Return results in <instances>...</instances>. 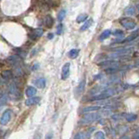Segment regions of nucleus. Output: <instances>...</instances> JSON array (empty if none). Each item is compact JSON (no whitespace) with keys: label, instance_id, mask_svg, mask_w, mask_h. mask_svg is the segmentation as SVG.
<instances>
[{"label":"nucleus","instance_id":"obj_1","mask_svg":"<svg viewBox=\"0 0 139 139\" xmlns=\"http://www.w3.org/2000/svg\"><path fill=\"white\" fill-rule=\"evenodd\" d=\"M119 23L122 24L123 27H124L127 30H134L137 27V23L132 20V18H123L119 19Z\"/></svg>","mask_w":139,"mask_h":139},{"label":"nucleus","instance_id":"obj_2","mask_svg":"<svg viewBox=\"0 0 139 139\" xmlns=\"http://www.w3.org/2000/svg\"><path fill=\"white\" fill-rule=\"evenodd\" d=\"M97 65L102 68H111V67H118L119 63L116 60H103L97 64Z\"/></svg>","mask_w":139,"mask_h":139},{"label":"nucleus","instance_id":"obj_3","mask_svg":"<svg viewBox=\"0 0 139 139\" xmlns=\"http://www.w3.org/2000/svg\"><path fill=\"white\" fill-rule=\"evenodd\" d=\"M12 110L10 109L4 110V113L2 114V116L0 118V124L2 125H6L10 121V119H12Z\"/></svg>","mask_w":139,"mask_h":139},{"label":"nucleus","instance_id":"obj_4","mask_svg":"<svg viewBox=\"0 0 139 139\" xmlns=\"http://www.w3.org/2000/svg\"><path fill=\"white\" fill-rule=\"evenodd\" d=\"M97 118H98V114L95 113V112H90L84 116L82 121L84 123H91V122L95 121V120H97Z\"/></svg>","mask_w":139,"mask_h":139},{"label":"nucleus","instance_id":"obj_5","mask_svg":"<svg viewBox=\"0 0 139 139\" xmlns=\"http://www.w3.org/2000/svg\"><path fill=\"white\" fill-rule=\"evenodd\" d=\"M70 64L69 63H66L62 68V75H61V78L63 80H65L69 77L70 76Z\"/></svg>","mask_w":139,"mask_h":139},{"label":"nucleus","instance_id":"obj_6","mask_svg":"<svg viewBox=\"0 0 139 139\" xmlns=\"http://www.w3.org/2000/svg\"><path fill=\"white\" fill-rule=\"evenodd\" d=\"M10 94H12V95H13V96H15V97H20V91H19V90H18V85L15 83H13V84H10Z\"/></svg>","mask_w":139,"mask_h":139},{"label":"nucleus","instance_id":"obj_7","mask_svg":"<svg viewBox=\"0 0 139 139\" xmlns=\"http://www.w3.org/2000/svg\"><path fill=\"white\" fill-rule=\"evenodd\" d=\"M41 98L39 97H31L25 101V105L27 106H31L34 104H37L40 102Z\"/></svg>","mask_w":139,"mask_h":139},{"label":"nucleus","instance_id":"obj_8","mask_svg":"<svg viewBox=\"0 0 139 139\" xmlns=\"http://www.w3.org/2000/svg\"><path fill=\"white\" fill-rule=\"evenodd\" d=\"M34 84L35 86L37 87V88L39 89H43L46 85V80L45 78L43 77H40V78H37L34 81Z\"/></svg>","mask_w":139,"mask_h":139},{"label":"nucleus","instance_id":"obj_9","mask_svg":"<svg viewBox=\"0 0 139 139\" xmlns=\"http://www.w3.org/2000/svg\"><path fill=\"white\" fill-rule=\"evenodd\" d=\"M122 116H124V119L129 123L135 121V120H137V116L133 113H124V114H122Z\"/></svg>","mask_w":139,"mask_h":139},{"label":"nucleus","instance_id":"obj_10","mask_svg":"<svg viewBox=\"0 0 139 139\" xmlns=\"http://www.w3.org/2000/svg\"><path fill=\"white\" fill-rule=\"evenodd\" d=\"M90 136H91V132L90 131H83V132H78L75 135L74 139H89Z\"/></svg>","mask_w":139,"mask_h":139},{"label":"nucleus","instance_id":"obj_11","mask_svg":"<svg viewBox=\"0 0 139 139\" xmlns=\"http://www.w3.org/2000/svg\"><path fill=\"white\" fill-rule=\"evenodd\" d=\"M137 36H138V31H135V32H133V33H132L131 35H130L129 37H125V38H124V40L120 41V43H130V42H132V41H134L136 38H137Z\"/></svg>","mask_w":139,"mask_h":139},{"label":"nucleus","instance_id":"obj_12","mask_svg":"<svg viewBox=\"0 0 139 139\" xmlns=\"http://www.w3.org/2000/svg\"><path fill=\"white\" fill-rule=\"evenodd\" d=\"M7 61L9 64H12V65H17L18 63L20 62V58L18 55H12L8 58Z\"/></svg>","mask_w":139,"mask_h":139},{"label":"nucleus","instance_id":"obj_13","mask_svg":"<svg viewBox=\"0 0 139 139\" xmlns=\"http://www.w3.org/2000/svg\"><path fill=\"white\" fill-rule=\"evenodd\" d=\"M25 94H26V96L29 97H33L37 94V89L35 88V87H32V86L27 87L26 91H25Z\"/></svg>","mask_w":139,"mask_h":139},{"label":"nucleus","instance_id":"obj_14","mask_svg":"<svg viewBox=\"0 0 139 139\" xmlns=\"http://www.w3.org/2000/svg\"><path fill=\"white\" fill-rule=\"evenodd\" d=\"M85 84H86V79L85 78H84V79L79 83V84H78V86L77 88V91L78 95H81L84 92V89H85Z\"/></svg>","mask_w":139,"mask_h":139},{"label":"nucleus","instance_id":"obj_15","mask_svg":"<svg viewBox=\"0 0 139 139\" xmlns=\"http://www.w3.org/2000/svg\"><path fill=\"white\" fill-rule=\"evenodd\" d=\"M1 76H2V77L4 78V79L10 80V78H12V77H13V73H12V70H4V71L1 73Z\"/></svg>","mask_w":139,"mask_h":139},{"label":"nucleus","instance_id":"obj_16","mask_svg":"<svg viewBox=\"0 0 139 139\" xmlns=\"http://www.w3.org/2000/svg\"><path fill=\"white\" fill-rule=\"evenodd\" d=\"M53 24H54V19H53V18L51 17V15H47L45 17V24L47 27H52V25H53Z\"/></svg>","mask_w":139,"mask_h":139},{"label":"nucleus","instance_id":"obj_17","mask_svg":"<svg viewBox=\"0 0 139 139\" xmlns=\"http://www.w3.org/2000/svg\"><path fill=\"white\" fill-rule=\"evenodd\" d=\"M110 34H111L110 30H105V31H103L102 33H101L100 37H99V40L100 41L105 40L106 38H108V37L110 36Z\"/></svg>","mask_w":139,"mask_h":139},{"label":"nucleus","instance_id":"obj_18","mask_svg":"<svg viewBox=\"0 0 139 139\" xmlns=\"http://www.w3.org/2000/svg\"><path fill=\"white\" fill-rule=\"evenodd\" d=\"M99 110H100L99 106H88V107H85L83 109V112H84V113L92 112V111H97Z\"/></svg>","mask_w":139,"mask_h":139},{"label":"nucleus","instance_id":"obj_19","mask_svg":"<svg viewBox=\"0 0 139 139\" xmlns=\"http://www.w3.org/2000/svg\"><path fill=\"white\" fill-rule=\"evenodd\" d=\"M135 12H136V9H135V7L133 6V5H130V6H128L126 9L124 10V13L127 16H132V15H134L135 14Z\"/></svg>","mask_w":139,"mask_h":139},{"label":"nucleus","instance_id":"obj_20","mask_svg":"<svg viewBox=\"0 0 139 139\" xmlns=\"http://www.w3.org/2000/svg\"><path fill=\"white\" fill-rule=\"evenodd\" d=\"M92 22H93V20H92V18H89V19H87L85 21V23H84V24L83 26L81 27L80 30L82 31H86V30H88L90 27H91V24H92Z\"/></svg>","mask_w":139,"mask_h":139},{"label":"nucleus","instance_id":"obj_21","mask_svg":"<svg viewBox=\"0 0 139 139\" xmlns=\"http://www.w3.org/2000/svg\"><path fill=\"white\" fill-rule=\"evenodd\" d=\"M78 54H79V50H77V49H72V50H70L69 51L68 56L70 58H76L78 56Z\"/></svg>","mask_w":139,"mask_h":139},{"label":"nucleus","instance_id":"obj_22","mask_svg":"<svg viewBox=\"0 0 139 139\" xmlns=\"http://www.w3.org/2000/svg\"><path fill=\"white\" fill-rule=\"evenodd\" d=\"M118 67H111V68H106L105 70V73H107V74H110V75H113L115 74L118 71Z\"/></svg>","mask_w":139,"mask_h":139},{"label":"nucleus","instance_id":"obj_23","mask_svg":"<svg viewBox=\"0 0 139 139\" xmlns=\"http://www.w3.org/2000/svg\"><path fill=\"white\" fill-rule=\"evenodd\" d=\"M105 138V135L102 130H99V131H97L94 135V139H104Z\"/></svg>","mask_w":139,"mask_h":139},{"label":"nucleus","instance_id":"obj_24","mask_svg":"<svg viewBox=\"0 0 139 139\" xmlns=\"http://www.w3.org/2000/svg\"><path fill=\"white\" fill-rule=\"evenodd\" d=\"M8 101V97L7 95H3V96L0 97V107L4 106L5 103H7Z\"/></svg>","mask_w":139,"mask_h":139},{"label":"nucleus","instance_id":"obj_25","mask_svg":"<svg viewBox=\"0 0 139 139\" xmlns=\"http://www.w3.org/2000/svg\"><path fill=\"white\" fill-rule=\"evenodd\" d=\"M88 18L87 14H81L77 18V23H82V22L86 21V18Z\"/></svg>","mask_w":139,"mask_h":139},{"label":"nucleus","instance_id":"obj_26","mask_svg":"<svg viewBox=\"0 0 139 139\" xmlns=\"http://www.w3.org/2000/svg\"><path fill=\"white\" fill-rule=\"evenodd\" d=\"M114 36L115 37H124V32L121 31V30H116V31H113V33H112Z\"/></svg>","mask_w":139,"mask_h":139},{"label":"nucleus","instance_id":"obj_27","mask_svg":"<svg viewBox=\"0 0 139 139\" xmlns=\"http://www.w3.org/2000/svg\"><path fill=\"white\" fill-rule=\"evenodd\" d=\"M65 14H66V12H65L64 10H60V12L58 13V19L59 21H62V20L64 18Z\"/></svg>","mask_w":139,"mask_h":139},{"label":"nucleus","instance_id":"obj_28","mask_svg":"<svg viewBox=\"0 0 139 139\" xmlns=\"http://www.w3.org/2000/svg\"><path fill=\"white\" fill-rule=\"evenodd\" d=\"M33 33L35 34V36H36L37 37H39L43 35V30L42 29H36L33 31Z\"/></svg>","mask_w":139,"mask_h":139},{"label":"nucleus","instance_id":"obj_29","mask_svg":"<svg viewBox=\"0 0 139 139\" xmlns=\"http://www.w3.org/2000/svg\"><path fill=\"white\" fill-rule=\"evenodd\" d=\"M62 31H63V24H60L58 25V27H57V34L60 35L62 33Z\"/></svg>","mask_w":139,"mask_h":139},{"label":"nucleus","instance_id":"obj_30","mask_svg":"<svg viewBox=\"0 0 139 139\" xmlns=\"http://www.w3.org/2000/svg\"><path fill=\"white\" fill-rule=\"evenodd\" d=\"M52 137H53L52 133H49V134H47V136L45 137V139H52Z\"/></svg>","mask_w":139,"mask_h":139},{"label":"nucleus","instance_id":"obj_31","mask_svg":"<svg viewBox=\"0 0 139 139\" xmlns=\"http://www.w3.org/2000/svg\"><path fill=\"white\" fill-rule=\"evenodd\" d=\"M112 118H114V120H118L121 118V116L120 115H114L112 116Z\"/></svg>","mask_w":139,"mask_h":139},{"label":"nucleus","instance_id":"obj_32","mask_svg":"<svg viewBox=\"0 0 139 139\" xmlns=\"http://www.w3.org/2000/svg\"><path fill=\"white\" fill-rule=\"evenodd\" d=\"M33 139H41V135L39 134V133H37V134L34 136Z\"/></svg>","mask_w":139,"mask_h":139},{"label":"nucleus","instance_id":"obj_33","mask_svg":"<svg viewBox=\"0 0 139 139\" xmlns=\"http://www.w3.org/2000/svg\"><path fill=\"white\" fill-rule=\"evenodd\" d=\"M133 139H139V133H135L134 135H133Z\"/></svg>","mask_w":139,"mask_h":139},{"label":"nucleus","instance_id":"obj_34","mask_svg":"<svg viewBox=\"0 0 139 139\" xmlns=\"http://www.w3.org/2000/svg\"><path fill=\"white\" fill-rule=\"evenodd\" d=\"M38 66H39V65L38 64H35V65H33V67H32V70H37V69H38Z\"/></svg>","mask_w":139,"mask_h":139},{"label":"nucleus","instance_id":"obj_35","mask_svg":"<svg viewBox=\"0 0 139 139\" xmlns=\"http://www.w3.org/2000/svg\"><path fill=\"white\" fill-rule=\"evenodd\" d=\"M120 139H130V137H128V136H123V137H120Z\"/></svg>","mask_w":139,"mask_h":139},{"label":"nucleus","instance_id":"obj_36","mask_svg":"<svg viewBox=\"0 0 139 139\" xmlns=\"http://www.w3.org/2000/svg\"><path fill=\"white\" fill-rule=\"evenodd\" d=\"M48 38H49V39H51V38H53V34H52V33H50V34H48Z\"/></svg>","mask_w":139,"mask_h":139},{"label":"nucleus","instance_id":"obj_37","mask_svg":"<svg viewBox=\"0 0 139 139\" xmlns=\"http://www.w3.org/2000/svg\"><path fill=\"white\" fill-rule=\"evenodd\" d=\"M137 9H138V10H139V4H137Z\"/></svg>","mask_w":139,"mask_h":139},{"label":"nucleus","instance_id":"obj_38","mask_svg":"<svg viewBox=\"0 0 139 139\" xmlns=\"http://www.w3.org/2000/svg\"><path fill=\"white\" fill-rule=\"evenodd\" d=\"M137 18H138V19H139V14L137 15Z\"/></svg>","mask_w":139,"mask_h":139}]
</instances>
